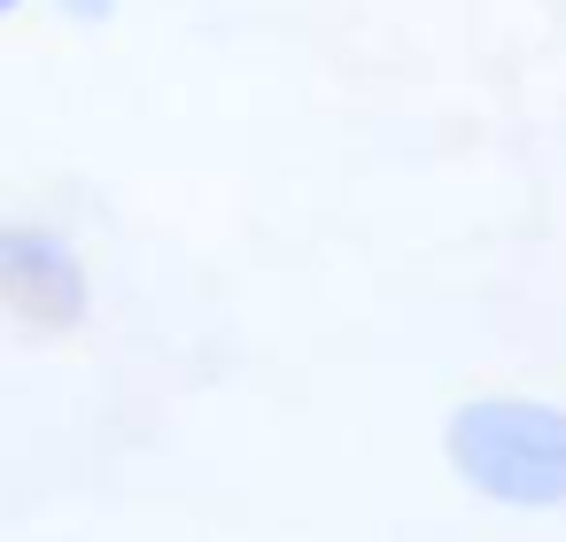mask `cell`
<instances>
[{
    "label": "cell",
    "instance_id": "6da1fadb",
    "mask_svg": "<svg viewBox=\"0 0 566 542\" xmlns=\"http://www.w3.org/2000/svg\"><path fill=\"white\" fill-rule=\"evenodd\" d=\"M450 472L504 511H566V411L543 395H465L442 418Z\"/></svg>",
    "mask_w": 566,
    "mask_h": 542
},
{
    "label": "cell",
    "instance_id": "7a4b0ae2",
    "mask_svg": "<svg viewBox=\"0 0 566 542\" xmlns=\"http://www.w3.org/2000/svg\"><path fill=\"white\" fill-rule=\"evenodd\" d=\"M0 302L32 333H78L94 310V279L78 248L48 225H9L0 233Z\"/></svg>",
    "mask_w": 566,
    "mask_h": 542
},
{
    "label": "cell",
    "instance_id": "3957f363",
    "mask_svg": "<svg viewBox=\"0 0 566 542\" xmlns=\"http://www.w3.org/2000/svg\"><path fill=\"white\" fill-rule=\"evenodd\" d=\"M63 17H71V24H109L117 0H63Z\"/></svg>",
    "mask_w": 566,
    "mask_h": 542
},
{
    "label": "cell",
    "instance_id": "277c9868",
    "mask_svg": "<svg viewBox=\"0 0 566 542\" xmlns=\"http://www.w3.org/2000/svg\"><path fill=\"white\" fill-rule=\"evenodd\" d=\"M0 9H9V17H17V9H24V0H0Z\"/></svg>",
    "mask_w": 566,
    "mask_h": 542
}]
</instances>
